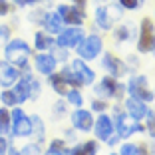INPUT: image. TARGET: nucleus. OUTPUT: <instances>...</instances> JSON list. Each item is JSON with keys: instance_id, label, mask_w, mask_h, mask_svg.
I'll return each mask as SVG.
<instances>
[{"instance_id": "obj_1", "label": "nucleus", "mask_w": 155, "mask_h": 155, "mask_svg": "<svg viewBox=\"0 0 155 155\" xmlns=\"http://www.w3.org/2000/svg\"><path fill=\"white\" fill-rule=\"evenodd\" d=\"M4 52H6V62H10L16 68H26V62L30 58V46L24 40H8Z\"/></svg>"}, {"instance_id": "obj_2", "label": "nucleus", "mask_w": 155, "mask_h": 155, "mask_svg": "<svg viewBox=\"0 0 155 155\" xmlns=\"http://www.w3.org/2000/svg\"><path fill=\"white\" fill-rule=\"evenodd\" d=\"M155 48V24L149 18H143L139 24V40H137V50L141 54H147Z\"/></svg>"}, {"instance_id": "obj_3", "label": "nucleus", "mask_w": 155, "mask_h": 155, "mask_svg": "<svg viewBox=\"0 0 155 155\" xmlns=\"http://www.w3.org/2000/svg\"><path fill=\"white\" fill-rule=\"evenodd\" d=\"M10 119H12V131L16 137H28L32 135V119L28 117L20 107L14 105V110L10 111Z\"/></svg>"}, {"instance_id": "obj_4", "label": "nucleus", "mask_w": 155, "mask_h": 155, "mask_svg": "<svg viewBox=\"0 0 155 155\" xmlns=\"http://www.w3.org/2000/svg\"><path fill=\"white\" fill-rule=\"evenodd\" d=\"M115 131H117L119 137L125 139V137H129L131 133L145 131V127H143L137 119H133L131 115H127V114H115Z\"/></svg>"}, {"instance_id": "obj_5", "label": "nucleus", "mask_w": 155, "mask_h": 155, "mask_svg": "<svg viewBox=\"0 0 155 155\" xmlns=\"http://www.w3.org/2000/svg\"><path fill=\"white\" fill-rule=\"evenodd\" d=\"M76 48H78V56L87 62V60H96L97 56H100L101 48H104V42H101L100 36H87V38H84Z\"/></svg>"}, {"instance_id": "obj_6", "label": "nucleus", "mask_w": 155, "mask_h": 155, "mask_svg": "<svg viewBox=\"0 0 155 155\" xmlns=\"http://www.w3.org/2000/svg\"><path fill=\"white\" fill-rule=\"evenodd\" d=\"M147 78L145 76H135L129 80L127 84V91L131 97H137V100L141 101H153V91L149 90V86H147Z\"/></svg>"}, {"instance_id": "obj_7", "label": "nucleus", "mask_w": 155, "mask_h": 155, "mask_svg": "<svg viewBox=\"0 0 155 155\" xmlns=\"http://www.w3.org/2000/svg\"><path fill=\"white\" fill-rule=\"evenodd\" d=\"M60 18L64 20L68 26H82L86 20V12L82 6H70V4H62L58 8Z\"/></svg>"}, {"instance_id": "obj_8", "label": "nucleus", "mask_w": 155, "mask_h": 155, "mask_svg": "<svg viewBox=\"0 0 155 155\" xmlns=\"http://www.w3.org/2000/svg\"><path fill=\"white\" fill-rule=\"evenodd\" d=\"M84 40V30L80 26H70L68 30H62L58 36V46L60 48H76Z\"/></svg>"}, {"instance_id": "obj_9", "label": "nucleus", "mask_w": 155, "mask_h": 155, "mask_svg": "<svg viewBox=\"0 0 155 155\" xmlns=\"http://www.w3.org/2000/svg\"><path fill=\"white\" fill-rule=\"evenodd\" d=\"M117 16H119V12L115 8L97 6V8H96V26H100L101 30H111Z\"/></svg>"}, {"instance_id": "obj_10", "label": "nucleus", "mask_w": 155, "mask_h": 155, "mask_svg": "<svg viewBox=\"0 0 155 155\" xmlns=\"http://www.w3.org/2000/svg\"><path fill=\"white\" fill-rule=\"evenodd\" d=\"M125 110H127L129 115H131L133 119H137V121H139V119L149 117V115H153V114L149 111V107H147L145 101L137 100V97H131V96L125 100Z\"/></svg>"}, {"instance_id": "obj_11", "label": "nucleus", "mask_w": 155, "mask_h": 155, "mask_svg": "<svg viewBox=\"0 0 155 155\" xmlns=\"http://www.w3.org/2000/svg\"><path fill=\"white\" fill-rule=\"evenodd\" d=\"M101 64H104V68L107 70V72L111 74V78H121V76H125V74L129 72V68L125 64H123L119 58H115L114 54H104V60H101Z\"/></svg>"}, {"instance_id": "obj_12", "label": "nucleus", "mask_w": 155, "mask_h": 155, "mask_svg": "<svg viewBox=\"0 0 155 155\" xmlns=\"http://www.w3.org/2000/svg\"><path fill=\"white\" fill-rule=\"evenodd\" d=\"M70 70H72L74 74H76L78 78H80V82L84 84V86H87V84H94V80H96V74H94V70L90 68V66L86 64V60L78 58L72 62V66H70Z\"/></svg>"}, {"instance_id": "obj_13", "label": "nucleus", "mask_w": 155, "mask_h": 155, "mask_svg": "<svg viewBox=\"0 0 155 155\" xmlns=\"http://www.w3.org/2000/svg\"><path fill=\"white\" fill-rule=\"evenodd\" d=\"M72 123H74V127H76L78 131H84V133L91 131V127H94V115H91V111L78 107L72 114Z\"/></svg>"}, {"instance_id": "obj_14", "label": "nucleus", "mask_w": 155, "mask_h": 155, "mask_svg": "<svg viewBox=\"0 0 155 155\" xmlns=\"http://www.w3.org/2000/svg\"><path fill=\"white\" fill-rule=\"evenodd\" d=\"M121 91H123V86H119L117 80L111 76H105L104 80H101L100 86H96V94H100V96H110V97H121Z\"/></svg>"}, {"instance_id": "obj_15", "label": "nucleus", "mask_w": 155, "mask_h": 155, "mask_svg": "<svg viewBox=\"0 0 155 155\" xmlns=\"http://www.w3.org/2000/svg\"><path fill=\"white\" fill-rule=\"evenodd\" d=\"M16 80H18V68L12 66L10 62L0 60V86L10 87V86L16 84Z\"/></svg>"}, {"instance_id": "obj_16", "label": "nucleus", "mask_w": 155, "mask_h": 155, "mask_svg": "<svg viewBox=\"0 0 155 155\" xmlns=\"http://www.w3.org/2000/svg\"><path fill=\"white\" fill-rule=\"evenodd\" d=\"M111 133H114V123H111V119L107 117V115H100L97 121H96V137L100 141H107L111 137Z\"/></svg>"}, {"instance_id": "obj_17", "label": "nucleus", "mask_w": 155, "mask_h": 155, "mask_svg": "<svg viewBox=\"0 0 155 155\" xmlns=\"http://www.w3.org/2000/svg\"><path fill=\"white\" fill-rule=\"evenodd\" d=\"M42 24H44L46 32H50V34H60L62 30H64V28H62L64 26V20L60 18L58 12H46Z\"/></svg>"}, {"instance_id": "obj_18", "label": "nucleus", "mask_w": 155, "mask_h": 155, "mask_svg": "<svg viewBox=\"0 0 155 155\" xmlns=\"http://www.w3.org/2000/svg\"><path fill=\"white\" fill-rule=\"evenodd\" d=\"M36 70L44 76H50V74L56 72V58L54 56H48V54H40L36 56Z\"/></svg>"}, {"instance_id": "obj_19", "label": "nucleus", "mask_w": 155, "mask_h": 155, "mask_svg": "<svg viewBox=\"0 0 155 155\" xmlns=\"http://www.w3.org/2000/svg\"><path fill=\"white\" fill-rule=\"evenodd\" d=\"M30 80H32V76H24L20 78V82L16 80V86H14V94H16V97H18V104H22V101L28 100V96H30Z\"/></svg>"}, {"instance_id": "obj_20", "label": "nucleus", "mask_w": 155, "mask_h": 155, "mask_svg": "<svg viewBox=\"0 0 155 155\" xmlns=\"http://www.w3.org/2000/svg\"><path fill=\"white\" fill-rule=\"evenodd\" d=\"M48 84L54 87V91L60 94V96H66V94H68V82L64 80L62 74H50V76H48Z\"/></svg>"}, {"instance_id": "obj_21", "label": "nucleus", "mask_w": 155, "mask_h": 155, "mask_svg": "<svg viewBox=\"0 0 155 155\" xmlns=\"http://www.w3.org/2000/svg\"><path fill=\"white\" fill-rule=\"evenodd\" d=\"M96 153H97V143L96 141H86V143L74 147L70 151V155H96Z\"/></svg>"}, {"instance_id": "obj_22", "label": "nucleus", "mask_w": 155, "mask_h": 155, "mask_svg": "<svg viewBox=\"0 0 155 155\" xmlns=\"http://www.w3.org/2000/svg\"><path fill=\"white\" fill-rule=\"evenodd\" d=\"M52 36H46L44 32H36V36H34V46H36V50L44 52L48 50V48H52Z\"/></svg>"}, {"instance_id": "obj_23", "label": "nucleus", "mask_w": 155, "mask_h": 155, "mask_svg": "<svg viewBox=\"0 0 155 155\" xmlns=\"http://www.w3.org/2000/svg\"><path fill=\"white\" fill-rule=\"evenodd\" d=\"M12 127V119H10V111L6 107H0V135H6Z\"/></svg>"}, {"instance_id": "obj_24", "label": "nucleus", "mask_w": 155, "mask_h": 155, "mask_svg": "<svg viewBox=\"0 0 155 155\" xmlns=\"http://www.w3.org/2000/svg\"><path fill=\"white\" fill-rule=\"evenodd\" d=\"M32 133L36 135V141L38 143L44 141V123H42V119L38 117V115H34V117H32Z\"/></svg>"}, {"instance_id": "obj_25", "label": "nucleus", "mask_w": 155, "mask_h": 155, "mask_svg": "<svg viewBox=\"0 0 155 155\" xmlns=\"http://www.w3.org/2000/svg\"><path fill=\"white\" fill-rule=\"evenodd\" d=\"M0 101L4 105H10V107H14V105H18V97H16V94H14L12 90H4L2 94H0Z\"/></svg>"}, {"instance_id": "obj_26", "label": "nucleus", "mask_w": 155, "mask_h": 155, "mask_svg": "<svg viewBox=\"0 0 155 155\" xmlns=\"http://www.w3.org/2000/svg\"><path fill=\"white\" fill-rule=\"evenodd\" d=\"M62 76H64V80L70 84V86H74V87H82V86H84V84L80 82V78H78L76 74L72 72V70H68V68L62 70Z\"/></svg>"}, {"instance_id": "obj_27", "label": "nucleus", "mask_w": 155, "mask_h": 155, "mask_svg": "<svg viewBox=\"0 0 155 155\" xmlns=\"http://www.w3.org/2000/svg\"><path fill=\"white\" fill-rule=\"evenodd\" d=\"M131 32H133V28L121 26V28H117V30L114 32V38H115V42H125V40L131 38Z\"/></svg>"}, {"instance_id": "obj_28", "label": "nucleus", "mask_w": 155, "mask_h": 155, "mask_svg": "<svg viewBox=\"0 0 155 155\" xmlns=\"http://www.w3.org/2000/svg\"><path fill=\"white\" fill-rule=\"evenodd\" d=\"M66 97H68V101H70L72 105H76V107H82V104H84V97L80 96V91H78V90H68Z\"/></svg>"}, {"instance_id": "obj_29", "label": "nucleus", "mask_w": 155, "mask_h": 155, "mask_svg": "<svg viewBox=\"0 0 155 155\" xmlns=\"http://www.w3.org/2000/svg\"><path fill=\"white\" fill-rule=\"evenodd\" d=\"M117 2L121 4V8H125V10H137L143 4V0H117Z\"/></svg>"}, {"instance_id": "obj_30", "label": "nucleus", "mask_w": 155, "mask_h": 155, "mask_svg": "<svg viewBox=\"0 0 155 155\" xmlns=\"http://www.w3.org/2000/svg\"><path fill=\"white\" fill-rule=\"evenodd\" d=\"M40 96V82L38 80H30V96H28V100H36V97Z\"/></svg>"}, {"instance_id": "obj_31", "label": "nucleus", "mask_w": 155, "mask_h": 155, "mask_svg": "<svg viewBox=\"0 0 155 155\" xmlns=\"http://www.w3.org/2000/svg\"><path fill=\"white\" fill-rule=\"evenodd\" d=\"M121 155H139V149H137V145H133V143H125V145L121 147Z\"/></svg>"}, {"instance_id": "obj_32", "label": "nucleus", "mask_w": 155, "mask_h": 155, "mask_svg": "<svg viewBox=\"0 0 155 155\" xmlns=\"http://www.w3.org/2000/svg\"><path fill=\"white\" fill-rule=\"evenodd\" d=\"M38 153H40V147H38L36 143H32V145H26L18 155H38Z\"/></svg>"}, {"instance_id": "obj_33", "label": "nucleus", "mask_w": 155, "mask_h": 155, "mask_svg": "<svg viewBox=\"0 0 155 155\" xmlns=\"http://www.w3.org/2000/svg\"><path fill=\"white\" fill-rule=\"evenodd\" d=\"M10 40V28L8 26H0V46L6 44Z\"/></svg>"}, {"instance_id": "obj_34", "label": "nucleus", "mask_w": 155, "mask_h": 155, "mask_svg": "<svg viewBox=\"0 0 155 155\" xmlns=\"http://www.w3.org/2000/svg\"><path fill=\"white\" fill-rule=\"evenodd\" d=\"M145 131L149 133L151 137H155V117H147V127H145Z\"/></svg>"}, {"instance_id": "obj_35", "label": "nucleus", "mask_w": 155, "mask_h": 155, "mask_svg": "<svg viewBox=\"0 0 155 155\" xmlns=\"http://www.w3.org/2000/svg\"><path fill=\"white\" fill-rule=\"evenodd\" d=\"M105 107H107V104L104 100H94V104H91V110L94 111H104Z\"/></svg>"}, {"instance_id": "obj_36", "label": "nucleus", "mask_w": 155, "mask_h": 155, "mask_svg": "<svg viewBox=\"0 0 155 155\" xmlns=\"http://www.w3.org/2000/svg\"><path fill=\"white\" fill-rule=\"evenodd\" d=\"M50 147H52V149H56V151H64V153H66V143L62 141V139H54Z\"/></svg>"}, {"instance_id": "obj_37", "label": "nucleus", "mask_w": 155, "mask_h": 155, "mask_svg": "<svg viewBox=\"0 0 155 155\" xmlns=\"http://www.w3.org/2000/svg\"><path fill=\"white\" fill-rule=\"evenodd\" d=\"M10 12V2L8 0H0V16H6Z\"/></svg>"}, {"instance_id": "obj_38", "label": "nucleus", "mask_w": 155, "mask_h": 155, "mask_svg": "<svg viewBox=\"0 0 155 155\" xmlns=\"http://www.w3.org/2000/svg\"><path fill=\"white\" fill-rule=\"evenodd\" d=\"M8 151V141L4 139V135H0V155H6Z\"/></svg>"}, {"instance_id": "obj_39", "label": "nucleus", "mask_w": 155, "mask_h": 155, "mask_svg": "<svg viewBox=\"0 0 155 155\" xmlns=\"http://www.w3.org/2000/svg\"><path fill=\"white\" fill-rule=\"evenodd\" d=\"M44 155H66V153H64V151H56V149H52V147H50Z\"/></svg>"}, {"instance_id": "obj_40", "label": "nucleus", "mask_w": 155, "mask_h": 155, "mask_svg": "<svg viewBox=\"0 0 155 155\" xmlns=\"http://www.w3.org/2000/svg\"><path fill=\"white\" fill-rule=\"evenodd\" d=\"M117 141H119V135H115V137H110V139H107V143H110V145H115Z\"/></svg>"}, {"instance_id": "obj_41", "label": "nucleus", "mask_w": 155, "mask_h": 155, "mask_svg": "<svg viewBox=\"0 0 155 155\" xmlns=\"http://www.w3.org/2000/svg\"><path fill=\"white\" fill-rule=\"evenodd\" d=\"M74 2H76V6H82V8L86 6V0H74Z\"/></svg>"}, {"instance_id": "obj_42", "label": "nucleus", "mask_w": 155, "mask_h": 155, "mask_svg": "<svg viewBox=\"0 0 155 155\" xmlns=\"http://www.w3.org/2000/svg\"><path fill=\"white\" fill-rule=\"evenodd\" d=\"M6 153H8V155H18V153H16L14 149H10V147H8V151H6Z\"/></svg>"}, {"instance_id": "obj_43", "label": "nucleus", "mask_w": 155, "mask_h": 155, "mask_svg": "<svg viewBox=\"0 0 155 155\" xmlns=\"http://www.w3.org/2000/svg\"><path fill=\"white\" fill-rule=\"evenodd\" d=\"M34 2H36V0H24V6L26 4H34Z\"/></svg>"}, {"instance_id": "obj_44", "label": "nucleus", "mask_w": 155, "mask_h": 155, "mask_svg": "<svg viewBox=\"0 0 155 155\" xmlns=\"http://www.w3.org/2000/svg\"><path fill=\"white\" fill-rule=\"evenodd\" d=\"M111 155H117V153H111Z\"/></svg>"}]
</instances>
